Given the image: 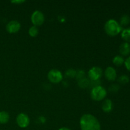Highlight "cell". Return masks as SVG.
<instances>
[{
  "label": "cell",
  "instance_id": "3957f363",
  "mask_svg": "<svg viewBox=\"0 0 130 130\" xmlns=\"http://www.w3.org/2000/svg\"><path fill=\"white\" fill-rule=\"evenodd\" d=\"M107 95V90L101 85L92 88L90 91V97L95 102L103 101L105 99Z\"/></svg>",
  "mask_w": 130,
  "mask_h": 130
},
{
  "label": "cell",
  "instance_id": "30bf717a",
  "mask_svg": "<svg viewBox=\"0 0 130 130\" xmlns=\"http://www.w3.org/2000/svg\"><path fill=\"white\" fill-rule=\"evenodd\" d=\"M102 110L105 113H109L113 109V103L110 99H105L103 100L101 105Z\"/></svg>",
  "mask_w": 130,
  "mask_h": 130
},
{
  "label": "cell",
  "instance_id": "44dd1931",
  "mask_svg": "<svg viewBox=\"0 0 130 130\" xmlns=\"http://www.w3.org/2000/svg\"><path fill=\"white\" fill-rule=\"evenodd\" d=\"M85 76V72L84 70L83 69H79L76 71V77L78 80L81 79L83 78Z\"/></svg>",
  "mask_w": 130,
  "mask_h": 130
},
{
  "label": "cell",
  "instance_id": "8992f818",
  "mask_svg": "<svg viewBox=\"0 0 130 130\" xmlns=\"http://www.w3.org/2000/svg\"><path fill=\"white\" fill-rule=\"evenodd\" d=\"M103 75V70L98 66L91 67L88 72V79L91 81H99Z\"/></svg>",
  "mask_w": 130,
  "mask_h": 130
},
{
  "label": "cell",
  "instance_id": "5bb4252c",
  "mask_svg": "<svg viewBox=\"0 0 130 130\" xmlns=\"http://www.w3.org/2000/svg\"><path fill=\"white\" fill-rule=\"evenodd\" d=\"M124 61H125V60H124V57L121 55H116L112 58V63H114V65H115L116 66H118V67H120L122 65L124 64Z\"/></svg>",
  "mask_w": 130,
  "mask_h": 130
},
{
  "label": "cell",
  "instance_id": "7402d4cb",
  "mask_svg": "<svg viewBox=\"0 0 130 130\" xmlns=\"http://www.w3.org/2000/svg\"><path fill=\"white\" fill-rule=\"evenodd\" d=\"M124 66L128 71H130V56L128 57L124 61Z\"/></svg>",
  "mask_w": 130,
  "mask_h": 130
},
{
  "label": "cell",
  "instance_id": "7a4b0ae2",
  "mask_svg": "<svg viewBox=\"0 0 130 130\" xmlns=\"http://www.w3.org/2000/svg\"><path fill=\"white\" fill-rule=\"evenodd\" d=\"M122 30V27L115 19H109L104 24V30L109 36H116L119 33L121 32Z\"/></svg>",
  "mask_w": 130,
  "mask_h": 130
},
{
  "label": "cell",
  "instance_id": "8fae6325",
  "mask_svg": "<svg viewBox=\"0 0 130 130\" xmlns=\"http://www.w3.org/2000/svg\"><path fill=\"white\" fill-rule=\"evenodd\" d=\"M119 52L123 57H127L130 54V44L127 42H123L120 44Z\"/></svg>",
  "mask_w": 130,
  "mask_h": 130
},
{
  "label": "cell",
  "instance_id": "cb8c5ba5",
  "mask_svg": "<svg viewBox=\"0 0 130 130\" xmlns=\"http://www.w3.org/2000/svg\"><path fill=\"white\" fill-rule=\"evenodd\" d=\"M25 1H24V0H14V1H11V2L12 3H14V4H22L23 3L25 2Z\"/></svg>",
  "mask_w": 130,
  "mask_h": 130
},
{
  "label": "cell",
  "instance_id": "9a60e30c",
  "mask_svg": "<svg viewBox=\"0 0 130 130\" xmlns=\"http://www.w3.org/2000/svg\"><path fill=\"white\" fill-rule=\"evenodd\" d=\"M90 81L88 78L87 77H83V78L81 79L78 80L77 81V85H78L79 87L81 88H86L89 87L90 85Z\"/></svg>",
  "mask_w": 130,
  "mask_h": 130
},
{
  "label": "cell",
  "instance_id": "4fadbf2b",
  "mask_svg": "<svg viewBox=\"0 0 130 130\" xmlns=\"http://www.w3.org/2000/svg\"><path fill=\"white\" fill-rule=\"evenodd\" d=\"M121 38L125 42L130 43V27H127L123 29L121 32Z\"/></svg>",
  "mask_w": 130,
  "mask_h": 130
},
{
  "label": "cell",
  "instance_id": "2e32d148",
  "mask_svg": "<svg viewBox=\"0 0 130 130\" xmlns=\"http://www.w3.org/2000/svg\"><path fill=\"white\" fill-rule=\"evenodd\" d=\"M119 23L121 27L127 26L130 24V17L127 14H124L121 17Z\"/></svg>",
  "mask_w": 130,
  "mask_h": 130
},
{
  "label": "cell",
  "instance_id": "6da1fadb",
  "mask_svg": "<svg viewBox=\"0 0 130 130\" xmlns=\"http://www.w3.org/2000/svg\"><path fill=\"white\" fill-rule=\"evenodd\" d=\"M81 130H101V124L97 118L90 114H85L79 120Z\"/></svg>",
  "mask_w": 130,
  "mask_h": 130
},
{
  "label": "cell",
  "instance_id": "e0dca14e",
  "mask_svg": "<svg viewBox=\"0 0 130 130\" xmlns=\"http://www.w3.org/2000/svg\"><path fill=\"white\" fill-rule=\"evenodd\" d=\"M28 33H29V36L32 38L36 37L39 34V29L38 27L35 26V25H32L28 30Z\"/></svg>",
  "mask_w": 130,
  "mask_h": 130
},
{
  "label": "cell",
  "instance_id": "52a82bcc",
  "mask_svg": "<svg viewBox=\"0 0 130 130\" xmlns=\"http://www.w3.org/2000/svg\"><path fill=\"white\" fill-rule=\"evenodd\" d=\"M16 123L20 128H26L30 124V118L25 113H20L17 116Z\"/></svg>",
  "mask_w": 130,
  "mask_h": 130
},
{
  "label": "cell",
  "instance_id": "ffe728a7",
  "mask_svg": "<svg viewBox=\"0 0 130 130\" xmlns=\"http://www.w3.org/2000/svg\"><path fill=\"white\" fill-rule=\"evenodd\" d=\"M119 89H120V86H119V84L113 83L109 86L108 90H109V91L110 92L113 93H117L119 91Z\"/></svg>",
  "mask_w": 130,
  "mask_h": 130
},
{
  "label": "cell",
  "instance_id": "d6986e66",
  "mask_svg": "<svg viewBox=\"0 0 130 130\" xmlns=\"http://www.w3.org/2000/svg\"><path fill=\"white\" fill-rule=\"evenodd\" d=\"M118 81L119 83L121 84V85H126V84L129 83V76L126 74L121 75V76L118 77Z\"/></svg>",
  "mask_w": 130,
  "mask_h": 130
},
{
  "label": "cell",
  "instance_id": "9c48e42d",
  "mask_svg": "<svg viewBox=\"0 0 130 130\" xmlns=\"http://www.w3.org/2000/svg\"><path fill=\"white\" fill-rule=\"evenodd\" d=\"M104 76L109 81H114L117 79V72L115 68L109 66L104 71Z\"/></svg>",
  "mask_w": 130,
  "mask_h": 130
},
{
  "label": "cell",
  "instance_id": "d4e9b609",
  "mask_svg": "<svg viewBox=\"0 0 130 130\" xmlns=\"http://www.w3.org/2000/svg\"><path fill=\"white\" fill-rule=\"evenodd\" d=\"M58 130H72V129H71L69 128H67V127H62V128H60Z\"/></svg>",
  "mask_w": 130,
  "mask_h": 130
},
{
  "label": "cell",
  "instance_id": "7c38bea8",
  "mask_svg": "<svg viewBox=\"0 0 130 130\" xmlns=\"http://www.w3.org/2000/svg\"><path fill=\"white\" fill-rule=\"evenodd\" d=\"M10 120V114L5 110L0 111V124H5Z\"/></svg>",
  "mask_w": 130,
  "mask_h": 130
},
{
  "label": "cell",
  "instance_id": "ba28073f",
  "mask_svg": "<svg viewBox=\"0 0 130 130\" xmlns=\"http://www.w3.org/2000/svg\"><path fill=\"white\" fill-rule=\"evenodd\" d=\"M21 28V24L18 20H12L7 23L6 25V30L10 34H15L18 32Z\"/></svg>",
  "mask_w": 130,
  "mask_h": 130
},
{
  "label": "cell",
  "instance_id": "5b68a950",
  "mask_svg": "<svg viewBox=\"0 0 130 130\" xmlns=\"http://www.w3.org/2000/svg\"><path fill=\"white\" fill-rule=\"evenodd\" d=\"M30 20H31L32 23L33 25L39 27L40 25H43V23L45 20V17L44 15L41 11L39 10H36L32 13L30 16Z\"/></svg>",
  "mask_w": 130,
  "mask_h": 130
},
{
  "label": "cell",
  "instance_id": "277c9868",
  "mask_svg": "<svg viewBox=\"0 0 130 130\" xmlns=\"http://www.w3.org/2000/svg\"><path fill=\"white\" fill-rule=\"evenodd\" d=\"M48 81L54 84H58L63 80V76L62 72L57 69H51L47 74Z\"/></svg>",
  "mask_w": 130,
  "mask_h": 130
},
{
  "label": "cell",
  "instance_id": "ac0fdd59",
  "mask_svg": "<svg viewBox=\"0 0 130 130\" xmlns=\"http://www.w3.org/2000/svg\"><path fill=\"white\" fill-rule=\"evenodd\" d=\"M76 76V70L74 69H69L65 72V77L68 79L75 78Z\"/></svg>",
  "mask_w": 130,
  "mask_h": 130
},
{
  "label": "cell",
  "instance_id": "603a6c76",
  "mask_svg": "<svg viewBox=\"0 0 130 130\" xmlns=\"http://www.w3.org/2000/svg\"><path fill=\"white\" fill-rule=\"evenodd\" d=\"M38 121L39 123H41V124H44V123H46V119L45 117L44 116H41L38 117Z\"/></svg>",
  "mask_w": 130,
  "mask_h": 130
}]
</instances>
